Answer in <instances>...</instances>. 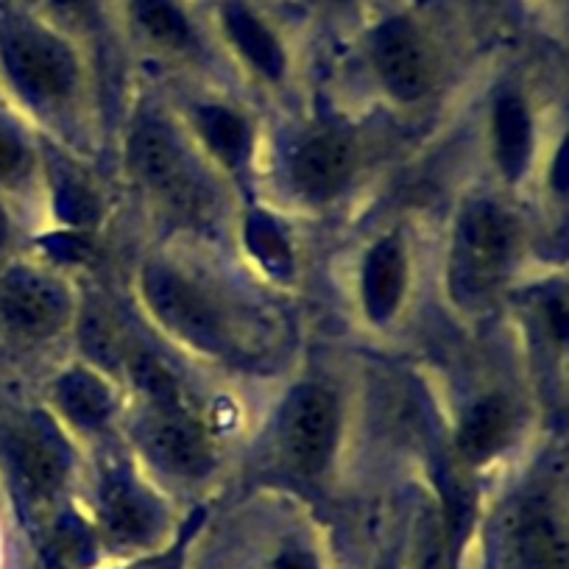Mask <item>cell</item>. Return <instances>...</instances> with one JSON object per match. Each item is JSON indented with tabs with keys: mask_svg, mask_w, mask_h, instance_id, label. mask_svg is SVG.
<instances>
[{
	"mask_svg": "<svg viewBox=\"0 0 569 569\" xmlns=\"http://www.w3.org/2000/svg\"><path fill=\"white\" fill-rule=\"evenodd\" d=\"M511 569H567L561 525L539 502L525 506L513 522Z\"/></svg>",
	"mask_w": 569,
	"mask_h": 569,
	"instance_id": "cell-12",
	"label": "cell"
},
{
	"mask_svg": "<svg viewBox=\"0 0 569 569\" xmlns=\"http://www.w3.org/2000/svg\"><path fill=\"white\" fill-rule=\"evenodd\" d=\"M142 297L149 302L157 321L168 327L173 336L204 349V352H223L229 341L223 313L201 288H196L177 268H168L162 262L146 266V271H142Z\"/></svg>",
	"mask_w": 569,
	"mask_h": 569,
	"instance_id": "cell-4",
	"label": "cell"
},
{
	"mask_svg": "<svg viewBox=\"0 0 569 569\" xmlns=\"http://www.w3.org/2000/svg\"><path fill=\"white\" fill-rule=\"evenodd\" d=\"M355 171V146L347 134L321 131L297 151L291 166L293 184L313 201H327L341 193Z\"/></svg>",
	"mask_w": 569,
	"mask_h": 569,
	"instance_id": "cell-9",
	"label": "cell"
},
{
	"mask_svg": "<svg viewBox=\"0 0 569 569\" xmlns=\"http://www.w3.org/2000/svg\"><path fill=\"white\" fill-rule=\"evenodd\" d=\"M26 162V149L20 137L0 123V179H9L20 173Z\"/></svg>",
	"mask_w": 569,
	"mask_h": 569,
	"instance_id": "cell-22",
	"label": "cell"
},
{
	"mask_svg": "<svg viewBox=\"0 0 569 569\" xmlns=\"http://www.w3.org/2000/svg\"><path fill=\"white\" fill-rule=\"evenodd\" d=\"M249 246L273 271H284L291 266V251H288L282 232L266 216H257L249 221Z\"/></svg>",
	"mask_w": 569,
	"mask_h": 569,
	"instance_id": "cell-20",
	"label": "cell"
},
{
	"mask_svg": "<svg viewBox=\"0 0 569 569\" xmlns=\"http://www.w3.org/2000/svg\"><path fill=\"white\" fill-rule=\"evenodd\" d=\"M51 3L68 14H84L87 12V0H51Z\"/></svg>",
	"mask_w": 569,
	"mask_h": 569,
	"instance_id": "cell-24",
	"label": "cell"
},
{
	"mask_svg": "<svg viewBox=\"0 0 569 569\" xmlns=\"http://www.w3.org/2000/svg\"><path fill=\"white\" fill-rule=\"evenodd\" d=\"M70 313V297L53 277L12 268L0 277V316L23 336H51Z\"/></svg>",
	"mask_w": 569,
	"mask_h": 569,
	"instance_id": "cell-8",
	"label": "cell"
},
{
	"mask_svg": "<svg viewBox=\"0 0 569 569\" xmlns=\"http://www.w3.org/2000/svg\"><path fill=\"white\" fill-rule=\"evenodd\" d=\"M419 569H450V530L436 517H427L421 528Z\"/></svg>",
	"mask_w": 569,
	"mask_h": 569,
	"instance_id": "cell-21",
	"label": "cell"
},
{
	"mask_svg": "<svg viewBox=\"0 0 569 569\" xmlns=\"http://www.w3.org/2000/svg\"><path fill=\"white\" fill-rule=\"evenodd\" d=\"M533 151V123L530 112L519 96L500 98L495 107V154L502 177L519 179L530 162Z\"/></svg>",
	"mask_w": 569,
	"mask_h": 569,
	"instance_id": "cell-16",
	"label": "cell"
},
{
	"mask_svg": "<svg viewBox=\"0 0 569 569\" xmlns=\"http://www.w3.org/2000/svg\"><path fill=\"white\" fill-rule=\"evenodd\" d=\"M3 240H7V221L0 216V246H3Z\"/></svg>",
	"mask_w": 569,
	"mask_h": 569,
	"instance_id": "cell-25",
	"label": "cell"
},
{
	"mask_svg": "<svg viewBox=\"0 0 569 569\" xmlns=\"http://www.w3.org/2000/svg\"><path fill=\"white\" fill-rule=\"evenodd\" d=\"M57 402L62 413L79 427H101L112 413V391L98 375L84 369L68 371L57 382Z\"/></svg>",
	"mask_w": 569,
	"mask_h": 569,
	"instance_id": "cell-17",
	"label": "cell"
},
{
	"mask_svg": "<svg viewBox=\"0 0 569 569\" xmlns=\"http://www.w3.org/2000/svg\"><path fill=\"white\" fill-rule=\"evenodd\" d=\"M371 62L377 76L399 101H419L436 81V57L419 26L391 18L371 34Z\"/></svg>",
	"mask_w": 569,
	"mask_h": 569,
	"instance_id": "cell-7",
	"label": "cell"
},
{
	"mask_svg": "<svg viewBox=\"0 0 569 569\" xmlns=\"http://www.w3.org/2000/svg\"><path fill=\"white\" fill-rule=\"evenodd\" d=\"M129 168L137 182L179 216H201L210 204L204 179L184 154L182 142L160 120H142L129 140Z\"/></svg>",
	"mask_w": 569,
	"mask_h": 569,
	"instance_id": "cell-3",
	"label": "cell"
},
{
	"mask_svg": "<svg viewBox=\"0 0 569 569\" xmlns=\"http://www.w3.org/2000/svg\"><path fill=\"white\" fill-rule=\"evenodd\" d=\"M131 18L157 46L171 51L193 46V29L173 0H131Z\"/></svg>",
	"mask_w": 569,
	"mask_h": 569,
	"instance_id": "cell-19",
	"label": "cell"
},
{
	"mask_svg": "<svg viewBox=\"0 0 569 569\" xmlns=\"http://www.w3.org/2000/svg\"><path fill=\"white\" fill-rule=\"evenodd\" d=\"M0 59L12 84L34 103L64 101L79 81V64L68 42L34 20H0Z\"/></svg>",
	"mask_w": 569,
	"mask_h": 569,
	"instance_id": "cell-2",
	"label": "cell"
},
{
	"mask_svg": "<svg viewBox=\"0 0 569 569\" xmlns=\"http://www.w3.org/2000/svg\"><path fill=\"white\" fill-rule=\"evenodd\" d=\"M519 251V227L495 201H472L461 212L452 238L450 284L458 302H489L511 271Z\"/></svg>",
	"mask_w": 569,
	"mask_h": 569,
	"instance_id": "cell-1",
	"label": "cell"
},
{
	"mask_svg": "<svg viewBox=\"0 0 569 569\" xmlns=\"http://www.w3.org/2000/svg\"><path fill=\"white\" fill-rule=\"evenodd\" d=\"M338 413L336 393L325 386H302L291 397L282 416V450L288 463L299 475L325 472L338 441Z\"/></svg>",
	"mask_w": 569,
	"mask_h": 569,
	"instance_id": "cell-5",
	"label": "cell"
},
{
	"mask_svg": "<svg viewBox=\"0 0 569 569\" xmlns=\"http://www.w3.org/2000/svg\"><path fill=\"white\" fill-rule=\"evenodd\" d=\"M101 519L109 539L123 547L146 545L162 528L160 506L129 478H112L103 486Z\"/></svg>",
	"mask_w": 569,
	"mask_h": 569,
	"instance_id": "cell-10",
	"label": "cell"
},
{
	"mask_svg": "<svg viewBox=\"0 0 569 569\" xmlns=\"http://www.w3.org/2000/svg\"><path fill=\"white\" fill-rule=\"evenodd\" d=\"M338 3H355V0H338Z\"/></svg>",
	"mask_w": 569,
	"mask_h": 569,
	"instance_id": "cell-26",
	"label": "cell"
},
{
	"mask_svg": "<svg viewBox=\"0 0 569 569\" xmlns=\"http://www.w3.org/2000/svg\"><path fill=\"white\" fill-rule=\"evenodd\" d=\"M408 291V254L397 234L382 238L363 266V308L371 321H388Z\"/></svg>",
	"mask_w": 569,
	"mask_h": 569,
	"instance_id": "cell-11",
	"label": "cell"
},
{
	"mask_svg": "<svg viewBox=\"0 0 569 569\" xmlns=\"http://www.w3.org/2000/svg\"><path fill=\"white\" fill-rule=\"evenodd\" d=\"M273 569H319V567H316V558L310 556L308 550L291 547V550H284L282 556L277 558Z\"/></svg>",
	"mask_w": 569,
	"mask_h": 569,
	"instance_id": "cell-23",
	"label": "cell"
},
{
	"mask_svg": "<svg viewBox=\"0 0 569 569\" xmlns=\"http://www.w3.org/2000/svg\"><path fill=\"white\" fill-rule=\"evenodd\" d=\"M140 445L160 469L182 478H201L212 469V445L190 402L151 405L140 425Z\"/></svg>",
	"mask_w": 569,
	"mask_h": 569,
	"instance_id": "cell-6",
	"label": "cell"
},
{
	"mask_svg": "<svg viewBox=\"0 0 569 569\" xmlns=\"http://www.w3.org/2000/svg\"><path fill=\"white\" fill-rule=\"evenodd\" d=\"M196 129L207 142V149L223 166L234 168L243 162L246 151H249V126L238 112L221 107V103H204L196 109Z\"/></svg>",
	"mask_w": 569,
	"mask_h": 569,
	"instance_id": "cell-18",
	"label": "cell"
},
{
	"mask_svg": "<svg viewBox=\"0 0 569 569\" xmlns=\"http://www.w3.org/2000/svg\"><path fill=\"white\" fill-rule=\"evenodd\" d=\"M517 413L506 397L495 393L467 410L458 430V450L469 463H486L511 441Z\"/></svg>",
	"mask_w": 569,
	"mask_h": 569,
	"instance_id": "cell-14",
	"label": "cell"
},
{
	"mask_svg": "<svg viewBox=\"0 0 569 569\" xmlns=\"http://www.w3.org/2000/svg\"><path fill=\"white\" fill-rule=\"evenodd\" d=\"M14 463L26 489L37 497H51L68 478V450L51 427L34 425L14 436Z\"/></svg>",
	"mask_w": 569,
	"mask_h": 569,
	"instance_id": "cell-13",
	"label": "cell"
},
{
	"mask_svg": "<svg viewBox=\"0 0 569 569\" xmlns=\"http://www.w3.org/2000/svg\"><path fill=\"white\" fill-rule=\"evenodd\" d=\"M221 23L229 42L238 48L240 57H243L251 68L260 70L268 79H279V76L284 73V51L282 46H279L277 34H273L249 7H243L238 0L223 3Z\"/></svg>",
	"mask_w": 569,
	"mask_h": 569,
	"instance_id": "cell-15",
	"label": "cell"
}]
</instances>
